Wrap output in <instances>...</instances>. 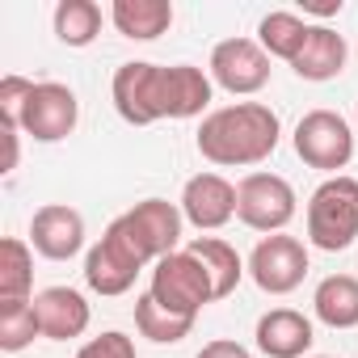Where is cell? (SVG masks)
<instances>
[{
  "label": "cell",
  "instance_id": "1",
  "mask_svg": "<svg viewBox=\"0 0 358 358\" xmlns=\"http://www.w3.org/2000/svg\"><path fill=\"white\" fill-rule=\"evenodd\" d=\"M282 135V122L270 106L262 101H236V106H220L203 118L199 127V156L220 164V169H249L274 156Z\"/></svg>",
  "mask_w": 358,
  "mask_h": 358
},
{
  "label": "cell",
  "instance_id": "2",
  "mask_svg": "<svg viewBox=\"0 0 358 358\" xmlns=\"http://www.w3.org/2000/svg\"><path fill=\"white\" fill-rule=\"evenodd\" d=\"M308 241L324 253H341L358 241V182L345 173L324 177L308 199Z\"/></svg>",
  "mask_w": 358,
  "mask_h": 358
},
{
  "label": "cell",
  "instance_id": "3",
  "mask_svg": "<svg viewBox=\"0 0 358 358\" xmlns=\"http://www.w3.org/2000/svg\"><path fill=\"white\" fill-rule=\"evenodd\" d=\"M148 295H152L160 308L177 312V316H194V320H199V312L215 299V282H211L207 266H203L190 249H177V253H169V257L156 262Z\"/></svg>",
  "mask_w": 358,
  "mask_h": 358
},
{
  "label": "cell",
  "instance_id": "4",
  "mask_svg": "<svg viewBox=\"0 0 358 358\" xmlns=\"http://www.w3.org/2000/svg\"><path fill=\"white\" fill-rule=\"evenodd\" d=\"M295 186L278 173H249L236 186V220L253 232H282L295 220Z\"/></svg>",
  "mask_w": 358,
  "mask_h": 358
},
{
  "label": "cell",
  "instance_id": "5",
  "mask_svg": "<svg viewBox=\"0 0 358 358\" xmlns=\"http://www.w3.org/2000/svg\"><path fill=\"white\" fill-rule=\"evenodd\" d=\"M114 224L127 232V241L135 245V253H139L143 262H160V257H169V253L182 249L186 215H182V207H177V203L143 199V203H135L131 211H122Z\"/></svg>",
  "mask_w": 358,
  "mask_h": 358
},
{
  "label": "cell",
  "instance_id": "6",
  "mask_svg": "<svg viewBox=\"0 0 358 358\" xmlns=\"http://www.w3.org/2000/svg\"><path fill=\"white\" fill-rule=\"evenodd\" d=\"M295 156L308 169H320V173L337 177V169H345L354 160V131H350V122L337 110H308L295 122Z\"/></svg>",
  "mask_w": 358,
  "mask_h": 358
},
{
  "label": "cell",
  "instance_id": "7",
  "mask_svg": "<svg viewBox=\"0 0 358 358\" xmlns=\"http://www.w3.org/2000/svg\"><path fill=\"white\" fill-rule=\"evenodd\" d=\"M143 266L148 262L135 253V245L127 241V232L118 224H110L101 232V241L85 253V282L97 295H127L135 287V278H139Z\"/></svg>",
  "mask_w": 358,
  "mask_h": 358
},
{
  "label": "cell",
  "instance_id": "8",
  "mask_svg": "<svg viewBox=\"0 0 358 358\" xmlns=\"http://www.w3.org/2000/svg\"><path fill=\"white\" fill-rule=\"evenodd\" d=\"M249 278L266 295H291L295 287H303V278H308V249H303V241L287 236V232L262 236L257 249L249 253Z\"/></svg>",
  "mask_w": 358,
  "mask_h": 358
},
{
  "label": "cell",
  "instance_id": "9",
  "mask_svg": "<svg viewBox=\"0 0 358 358\" xmlns=\"http://www.w3.org/2000/svg\"><path fill=\"white\" fill-rule=\"evenodd\" d=\"M207 76L232 97H253L270 85V55L257 38H224L211 51Z\"/></svg>",
  "mask_w": 358,
  "mask_h": 358
},
{
  "label": "cell",
  "instance_id": "10",
  "mask_svg": "<svg viewBox=\"0 0 358 358\" xmlns=\"http://www.w3.org/2000/svg\"><path fill=\"white\" fill-rule=\"evenodd\" d=\"M80 122V101L68 85L59 80H38L30 101H26V114H22V131L38 143H59L76 131Z\"/></svg>",
  "mask_w": 358,
  "mask_h": 358
},
{
  "label": "cell",
  "instance_id": "11",
  "mask_svg": "<svg viewBox=\"0 0 358 358\" xmlns=\"http://www.w3.org/2000/svg\"><path fill=\"white\" fill-rule=\"evenodd\" d=\"M215 97V80L194 68V64H160V85H156V106L160 118H199L207 114Z\"/></svg>",
  "mask_w": 358,
  "mask_h": 358
},
{
  "label": "cell",
  "instance_id": "12",
  "mask_svg": "<svg viewBox=\"0 0 358 358\" xmlns=\"http://www.w3.org/2000/svg\"><path fill=\"white\" fill-rule=\"evenodd\" d=\"M182 215L199 232H215L236 215V186L224 173H194L182 190Z\"/></svg>",
  "mask_w": 358,
  "mask_h": 358
},
{
  "label": "cell",
  "instance_id": "13",
  "mask_svg": "<svg viewBox=\"0 0 358 358\" xmlns=\"http://www.w3.org/2000/svg\"><path fill=\"white\" fill-rule=\"evenodd\" d=\"M30 245L47 262H72L85 249V215L68 203H47L30 220Z\"/></svg>",
  "mask_w": 358,
  "mask_h": 358
},
{
  "label": "cell",
  "instance_id": "14",
  "mask_svg": "<svg viewBox=\"0 0 358 358\" xmlns=\"http://www.w3.org/2000/svg\"><path fill=\"white\" fill-rule=\"evenodd\" d=\"M156 76H160V64H148V59H131L114 72L110 97H114V110H118L122 122H131V127L160 122V114H156Z\"/></svg>",
  "mask_w": 358,
  "mask_h": 358
},
{
  "label": "cell",
  "instance_id": "15",
  "mask_svg": "<svg viewBox=\"0 0 358 358\" xmlns=\"http://www.w3.org/2000/svg\"><path fill=\"white\" fill-rule=\"evenodd\" d=\"M253 337H257V350H262L266 358H308V350H312V341H316V329H312V320H308L303 312H295V308H270V312L257 320Z\"/></svg>",
  "mask_w": 358,
  "mask_h": 358
},
{
  "label": "cell",
  "instance_id": "16",
  "mask_svg": "<svg viewBox=\"0 0 358 358\" xmlns=\"http://www.w3.org/2000/svg\"><path fill=\"white\" fill-rule=\"evenodd\" d=\"M34 312H38V329L43 337L51 341H72L89 329L93 312H89V299L76 291V287H47L34 295Z\"/></svg>",
  "mask_w": 358,
  "mask_h": 358
},
{
  "label": "cell",
  "instance_id": "17",
  "mask_svg": "<svg viewBox=\"0 0 358 358\" xmlns=\"http://www.w3.org/2000/svg\"><path fill=\"white\" fill-rule=\"evenodd\" d=\"M345 59H350L345 38H341L337 30H329V26H312V30H308V43L299 47V55L291 59V68H295L299 80H316V85H320V80L341 76Z\"/></svg>",
  "mask_w": 358,
  "mask_h": 358
},
{
  "label": "cell",
  "instance_id": "18",
  "mask_svg": "<svg viewBox=\"0 0 358 358\" xmlns=\"http://www.w3.org/2000/svg\"><path fill=\"white\" fill-rule=\"evenodd\" d=\"M110 22L122 38L135 43H152L173 26V5L169 0H114L110 5Z\"/></svg>",
  "mask_w": 358,
  "mask_h": 358
},
{
  "label": "cell",
  "instance_id": "19",
  "mask_svg": "<svg viewBox=\"0 0 358 358\" xmlns=\"http://www.w3.org/2000/svg\"><path fill=\"white\" fill-rule=\"evenodd\" d=\"M312 312L329 329H354L358 324V278L354 274H329L312 291Z\"/></svg>",
  "mask_w": 358,
  "mask_h": 358
},
{
  "label": "cell",
  "instance_id": "20",
  "mask_svg": "<svg viewBox=\"0 0 358 358\" xmlns=\"http://www.w3.org/2000/svg\"><path fill=\"white\" fill-rule=\"evenodd\" d=\"M186 249L207 266V274H211V282H215V299H228V295L241 287V278L249 274V266L241 262V253H236L228 241H220V236H194Z\"/></svg>",
  "mask_w": 358,
  "mask_h": 358
},
{
  "label": "cell",
  "instance_id": "21",
  "mask_svg": "<svg viewBox=\"0 0 358 358\" xmlns=\"http://www.w3.org/2000/svg\"><path fill=\"white\" fill-rule=\"evenodd\" d=\"M34 299V249L22 236L0 241V303Z\"/></svg>",
  "mask_w": 358,
  "mask_h": 358
},
{
  "label": "cell",
  "instance_id": "22",
  "mask_svg": "<svg viewBox=\"0 0 358 358\" xmlns=\"http://www.w3.org/2000/svg\"><path fill=\"white\" fill-rule=\"evenodd\" d=\"M308 22L299 17V13H287V9H274V13H266L262 17V26H257V43H262V51L270 55V59H295L299 55V47L308 43Z\"/></svg>",
  "mask_w": 358,
  "mask_h": 358
},
{
  "label": "cell",
  "instance_id": "23",
  "mask_svg": "<svg viewBox=\"0 0 358 358\" xmlns=\"http://www.w3.org/2000/svg\"><path fill=\"white\" fill-rule=\"evenodd\" d=\"M135 329H139V337H148L156 345H177L182 337H190L194 316H177V312L160 308L152 295H139L135 299Z\"/></svg>",
  "mask_w": 358,
  "mask_h": 358
},
{
  "label": "cell",
  "instance_id": "24",
  "mask_svg": "<svg viewBox=\"0 0 358 358\" xmlns=\"http://www.w3.org/2000/svg\"><path fill=\"white\" fill-rule=\"evenodd\" d=\"M51 22L64 47H89L101 34V5H93V0H59Z\"/></svg>",
  "mask_w": 358,
  "mask_h": 358
},
{
  "label": "cell",
  "instance_id": "25",
  "mask_svg": "<svg viewBox=\"0 0 358 358\" xmlns=\"http://www.w3.org/2000/svg\"><path fill=\"white\" fill-rule=\"evenodd\" d=\"M34 337H43L34 299L0 303V350H5V354H22L26 345H34Z\"/></svg>",
  "mask_w": 358,
  "mask_h": 358
},
{
  "label": "cell",
  "instance_id": "26",
  "mask_svg": "<svg viewBox=\"0 0 358 358\" xmlns=\"http://www.w3.org/2000/svg\"><path fill=\"white\" fill-rule=\"evenodd\" d=\"M34 93V80L9 72L0 76V127H17L22 131V114H26V101Z\"/></svg>",
  "mask_w": 358,
  "mask_h": 358
},
{
  "label": "cell",
  "instance_id": "27",
  "mask_svg": "<svg viewBox=\"0 0 358 358\" xmlns=\"http://www.w3.org/2000/svg\"><path fill=\"white\" fill-rule=\"evenodd\" d=\"M76 358H135V341H131L127 333L110 329V333H101V337L85 341V345L76 350Z\"/></svg>",
  "mask_w": 358,
  "mask_h": 358
},
{
  "label": "cell",
  "instance_id": "28",
  "mask_svg": "<svg viewBox=\"0 0 358 358\" xmlns=\"http://www.w3.org/2000/svg\"><path fill=\"white\" fill-rule=\"evenodd\" d=\"M199 358H253V354L241 341H232V337H215V341H207L199 350Z\"/></svg>",
  "mask_w": 358,
  "mask_h": 358
},
{
  "label": "cell",
  "instance_id": "29",
  "mask_svg": "<svg viewBox=\"0 0 358 358\" xmlns=\"http://www.w3.org/2000/svg\"><path fill=\"white\" fill-rule=\"evenodd\" d=\"M0 131H5V169H0V173H13L17 169V156H22V143H17V127H0Z\"/></svg>",
  "mask_w": 358,
  "mask_h": 358
},
{
  "label": "cell",
  "instance_id": "30",
  "mask_svg": "<svg viewBox=\"0 0 358 358\" xmlns=\"http://www.w3.org/2000/svg\"><path fill=\"white\" fill-rule=\"evenodd\" d=\"M312 358H333V354H312Z\"/></svg>",
  "mask_w": 358,
  "mask_h": 358
}]
</instances>
